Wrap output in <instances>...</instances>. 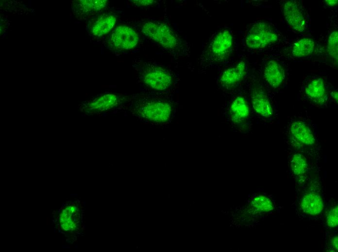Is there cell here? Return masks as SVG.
Masks as SVG:
<instances>
[{"instance_id":"6da1fadb","label":"cell","mask_w":338,"mask_h":252,"mask_svg":"<svg viewBox=\"0 0 338 252\" xmlns=\"http://www.w3.org/2000/svg\"><path fill=\"white\" fill-rule=\"evenodd\" d=\"M232 47L233 37L231 33L228 30H221L212 37L203 56L209 64H219L229 57Z\"/></svg>"},{"instance_id":"7a4b0ae2","label":"cell","mask_w":338,"mask_h":252,"mask_svg":"<svg viewBox=\"0 0 338 252\" xmlns=\"http://www.w3.org/2000/svg\"><path fill=\"white\" fill-rule=\"evenodd\" d=\"M277 40V33L269 24L258 22L252 25L247 32L245 43L248 47L254 49L265 47Z\"/></svg>"},{"instance_id":"3957f363","label":"cell","mask_w":338,"mask_h":252,"mask_svg":"<svg viewBox=\"0 0 338 252\" xmlns=\"http://www.w3.org/2000/svg\"><path fill=\"white\" fill-rule=\"evenodd\" d=\"M136 114L143 120L162 124L170 119L172 111L171 104L165 101L153 100L138 107Z\"/></svg>"},{"instance_id":"277c9868","label":"cell","mask_w":338,"mask_h":252,"mask_svg":"<svg viewBox=\"0 0 338 252\" xmlns=\"http://www.w3.org/2000/svg\"><path fill=\"white\" fill-rule=\"evenodd\" d=\"M142 30L149 38L165 48L173 49L178 45L177 37L165 24L158 22H147L143 25Z\"/></svg>"},{"instance_id":"5b68a950","label":"cell","mask_w":338,"mask_h":252,"mask_svg":"<svg viewBox=\"0 0 338 252\" xmlns=\"http://www.w3.org/2000/svg\"><path fill=\"white\" fill-rule=\"evenodd\" d=\"M143 79L146 85L157 91L168 89L172 83V77L169 72L156 66L146 68L143 73Z\"/></svg>"},{"instance_id":"8992f818","label":"cell","mask_w":338,"mask_h":252,"mask_svg":"<svg viewBox=\"0 0 338 252\" xmlns=\"http://www.w3.org/2000/svg\"><path fill=\"white\" fill-rule=\"evenodd\" d=\"M138 40V35L133 29L121 25L117 27L112 33L110 43L117 49L129 50L135 47Z\"/></svg>"},{"instance_id":"52a82bcc","label":"cell","mask_w":338,"mask_h":252,"mask_svg":"<svg viewBox=\"0 0 338 252\" xmlns=\"http://www.w3.org/2000/svg\"><path fill=\"white\" fill-rule=\"evenodd\" d=\"M283 13L287 23L294 30L299 32L305 30V17L298 2L295 0L287 1L284 6Z\"/></svg>"},{"instance_id":"ba28073f","label":"cell","mask_w":338,"mask_h":252,"mask_svg":"<svg viewBox=\"0 0 338 252\" xmlns=\"http://www.w3.org/2000/svg\"><path fill=\"white\" fill-rule=\"evenodd\" d=\"M246 72V63L243 61H240L236 65L226 69L222 73L219 79L220 83L226 88L235 87L242 80Z\"/></svg>"},{"instance_id":"9c48e42d","label":"cell","mask_w":338,"mask_h":252,"mask_svg":"<svg viewBox=\"0 0 338 252\" xmlns=\"http://www.w3.org/2000/svg\"><path fill=\"white\" fill-rule=\"evenodd\" d=\"M119 100L118 97L114 94L100 95L86 103L84 105V110L88 113L105 111L116 106Z\"/></svg>"},{"instance_id":"30bf717a","label":"cell","mask_w":338,"mask_h":252,"mask_svg":"<svg viewBox=\"0 0 338 252\" xmlns=\"http://www.w3.org/2000/svg\"><path fill=\"white\" fill-rule=\"evenodd\" d=\"M290 133L294 141L301 145H312L315 137L309 127L303 121H296L290 126Z\"/></svg>"},{"instance_id":"8fae6325","label":"cell","mask_w":338,"mask_h":252,"mask_svg":"<svg viewBox=\"0 0 338 252\" xmlns=\"http://www.w3.org/2000/svg\"><path fill=\"white\" fill-rule=\"evenodd\" d=\"M251 101L253 109L260 116L269 118L273 115V109L269 98L261 89H255L252 92Z\"/></svg>"},{"instance_id":"7c38bea8","label":"cell","mask_w":338,"mask_h":252,"mask_svg":"<svg viewBox=\"0 0 338 252\" xmlns=\"http://www.w3.org/2000/svg\"><path fill=\"white\" fill-rule=\"evenodd\" d=\"M264 77L267 83L275 89L279 87L284 80V70L278 62L271 60L265 66Z\"/></svg>"},{"instance_id":"4fadbf2b","label":"cell","mask_w":338,"mask_h":252,"mask_svg":"<svg viewBox=\"0 0 338 252\" xmlns=\"http://www.w3.org/2000/svg\"><path fill=\"white\" fill-rule=\"evenodd\" d=\"M231 118L235 124L245 121L249 116L250 109L244 97L239 96L232 102L230 107Z\"/></svg>"},{"instance_id":"5bb4252c","label":"cell","mask_w":338,"mask_h":252,"mask_svg":"<svg viewBox=\"0 0 338 252\" xmlns=\"http://www.w3.org/2000/svg\"><path fill=\"white\" fill-rule=\"evenodd\" d=\"M323 207L322 200L319 194L309 192L305 194L301 201V208L305 213L315 215L320 213Z\"/></svg>"},{"instance_id":"9a60e30c","label":"cell","mask_w":338,"mask_h":252,"mask_svg":"<svg viewBox=\"0 0 338 252\" xmlns=\"http://www.w3.org/2000/svg\"><path fill=\"white\" fill-rule=\"evenodd\" d=\"M306 95L314 102L320 104L326 100V90L323 80L321 78L314 79L306 86Z\"/></svg>"},{"instance_id":"2e32d148","label":"cell","mask_w":338,"mask_h":252,"mask_svg":"<svg viewBox=\"0 0 338 252\" xmlns=\"http://www.w3.org/2000/svg\"><path fill=\"white\" fill-rule=\"evenodd\" d=\"M75 1V9L77 13L81 14H89L99 12L108 3V1L105 0H81Z\"/></svg>"},{"instance_id":"e0dca14e","label":"cell","mask_w":338,"mask_h":252,"mask_svg":"<svg viewBox=\"0 0 338 252\" xmlns=\"http://www.w3.org/2000/svg\"><path fill=\"white\" fill-rule=\"evenodd\" d=\"M116 17L111 15H106L98 18L91 27L92 33L100 36L108 32L114 27Z\"/></svg>"},{"instance_id":"ac0fdd59","label":"cell","mask_w":338,"mask_h":252,"mask_svg":"<svg viewBox=\"0 0 338 252\" xmlns=\"http://www.w3.org/2000/svg\"><path fill=\"white\" fill-rule=\"evenodd\" d=\"M314 48L315 43L312 39L303 38L293 44L291 54L295 57H305L312 53Z\"/></svg>"},{"instance_id":"d6986e66","label":"cell","mask_w":338,"mask_h":252,"mask_svg":"<svg viewBox=\"0 0 338 252\" xmlns=\"http://www.w3.org/2000/svg\"><path fill=\"white\" fill-rule=\"evenodd\" d=\"M307 164L304 157L301 154H295L290 161V167L295 175H302L305 173Z\"/></svg>"},{"instance_id":"ffe728a7","label":"cell","mask_w":338,"mask_h":252,"mask_svg":"<svg viewBox=\"0 0 338 252\" xmlns=\"http://www.w3.org/2000/svg\"><path fill=\"white\" fill-rule=\"evenodd\" d=\"M251 205L257 212H267L272 210L273 206L271 201L264 196L255 197L252 202Z\"/></svg>"},{"instance_id":"44dd1931","label":"cell","mask_w":338,"mask_h":252,"mask_svg":"<svg viewBox=\"0 0 338 252\" xmlns=\"http://www.w3.org/2000/svg\"><path fill=\"white\" fill-rule=\"evenodd\" d=\"M338 32L335 31L333 32L328 39L327 42V51L329 55L335 60L338 61Z\"/></svg>"},{"instance_id":"7402d4cb","label":"cell","mask_w":338,"mask_h":252,"mask_svg":"<svg viewBox=\"0 0 338 252\" xmlns=\"http://www.w3.org/2000/svg\"><path fill=\"white\" fill-rule=\"evenodd\" d=\"M338 206L333 208L329 212L326 218V224L330 228L335 227L338 223Z\"/></svg>"},{"instance_id":"603a6c76","label":"cell","mask_w":338,"mask_h":252,"mask_svg":"<svg viewBox=\"0 0 338 252\" xmlns=\"http://www.w3.org/2000/svg\"><path fill=\"white\" fill-rule=\"evenodd\" d=\"M133 3L138 6H147L152 4L154 1L152 0H133Z\"/></svg>"},{"instance_id":"cb8c5ba5","label":"cell","mask_w":338,"mask_h":252,"mask_svg":"<svg viewBox=\"0 0 338 252\" xmlns=\"http://www.w3.org/2000/svg\"><path fill=\"white\" fill-rule=\"evenodd\" d=\"M331 245L333 248L336 251H338V236H334L331 241Z\"/></svg>"},{"instance_id":"d4e9b609","label":"cell","mask_w":338,"mask_h":252,"mask_svg":"<svg viewBox=\"0 0 338 252\" xmlns=\"http://www.w3.org/2000/svg\"><path fill=\"white\" fill-rule=\"evenodd\" d=\"M325 1L329 6H334L338 3V0H325Z\"/></svg>"},{"instance_id":"484cf974","label":"cell","mask_w":338,"mask_h":252,"mask_svg":"<svg viewBox=\"0 0 338 252\" xmlns=\"http://www.w3.org/2000/svg\"><path fill=\"white\" fill-rule=\"evenodd\" d=\"M331 95L334 99L338 103V92L337 91L332 92Z\"/></svg>"},{"instance_id":"4316f807","label":"cell","mask_w":338,"mask_h":252,"mask_svg":"<svg viewBox=\"0 0 338 252\" xmlns=\"http://www.w3.org/2000/svg\"><path fill=\"white\" fill-rule=\"evenodd\" d=\"M70 197H77L78 194L77 193H72L70 194Z\"/></svg>"},{"instance_id":"83f0119b","label":"cell","mask_w":338,"mask_h":252,"mask_svg":"<svg viewBox=\"0 0 338 252\" xmlns=\"http://www.w3.org/2000/svg\"><path fill=\"white\" fill-rule=\"evenodd\" d=\"M62 247H63V248H70L69 245H63Z\"/></svg>"},{"instance_id":"f1b7e54d","label":"cell","mask_w":338,"mask_h":252,"mask_svg":"<svg viewBox=\"0 0 338 252\" xmlns=\"http://www.w3.org/2000/svg\"><path fill=\"white\" fill-rule=\"evenodd\" d=\"M83 204H84V205L85 206V202H83Z\"/></svg>"},{"instance_id":"f546056e","label":"cell","mask_w":338,"mask_h":252,"mask_svg":"<svg viewBox=\"0 0 338 252\" xmlns=\"http://www.w3.org/2000/svg\"><path fill=\"white\" fill-rule=\"evenodd\" d=\"M68 202H67V203L66 204V205H68Z\"/></svg>"},{"instance_id":"4dcf8cb0","label":"cell","mask_w":338,"mask_h":252,"mask_svg":"<svg viewBox=\"0 0 338 252\" xmlns=\"http://www.w3.org/2000/svg\"><path fill=\"white\" fill-rule=\"evenodd\" d=\"M77 246H78L77 244H76V245H75V248H77V247H78Z\"/></svg>"}]
</instances>
